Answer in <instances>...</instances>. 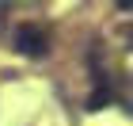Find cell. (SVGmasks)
Listing matches in <instances>:
<instances>
[{
	"label": "cell",
	"instance_id": "1",
	"mask_svg": "<svg viewBox=\"0 0 133 126\" xmlns=\"http://www.w3.org/2000/svg\"><path fill=\"white\" fill-rule=\"evenodd\" d=\"M15 46H19V53H27V57H46L50 53V38L38 31V27H19L15 31Z\"/></svg>",
	"mask_w": 133,
	"mask_h": 126
},
{
	"label": "cell",
	"instance_id": "2",
	"mask_svg": "<svg viewBox=\"0 0 133 126\" xmlns=\"http://www.w3.org/2000/svg\"><path fill=\"white\" fill-rule=\"evenodd\" d=\"M118 8H122V11H129V8H133V0H118Z\"/></svg>",
	"mask_w": 133,
	"mask_h": 126
}]
</instances>
